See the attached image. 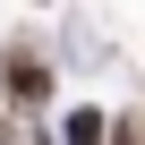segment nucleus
<instances>
[{
    "label": "nucleus",
    "instance_id": "obj_1",
    "mask_svg": "<svg viewBox=\"0 0 145 145\" xmlns=\"http://www.w3.org/2000/svg\"><path fill=\"white\" fill-rule=\"evenodd\" d=\"M0 94H9V111H51V60L34 43H9L0 51Z\"/></svg>",
    "mask_w": 145,
    "mask_h": 145
},
{
    "label": "nucleus",
    "instance_id": "obj_2",
    "mask_svg": "<svg viewBox=\"0 0 145 145\" xmlns=\"http://www.w3.org/2000/svg\"><path fill=\"white\" fill-rule=\"evenodd\" d=\"M60 145H111V120H103L94 103H77V111H60Z\"/></svg>",
    "mask_w": 145,
    "mask_h": 145
},
{
    "label": "nucleus",
    "instance_id": "obj_3",
    "mask_svg": "<svg viewBox=\"0 0 145 145\" xmlns=\"http://www.w3.org/2000/svg\"><path fill=\"white\" fill-rule=\"evenodd\" d=\"M111 145H145V120L128 111V120H111Z\"/></svg>",
    "mask_w": 145,
    "mask_h": 145
},
{
    "label": "nucleus",
    "instance_id": "obj_4",
    "mask_svg": "<svg viewBox=\"0 0 145 145\" xmlns=\"http://www.w3.org/2000/svg\"><path fill=\"white\" fill-rule=\"evenodd\" d=\"M0 145H9V120H0Z\"/></svg>",
    "mask_w": 145,
    "mask_h": 145
},
{
    "label": "nucleus",
    "instance_id": "obj_5",
    "mask_svg": "<svg viewBox=\"0 0 145 145\" xmlns=\"http://www.w3.org/2000/svg\"><path fill=\"white\" fill-rule=\"evenodd\" d=\"M34 9H43V0H34Z\"/></svg>",
    "mask_w": 145,
    "mask_h": 145
}]
</instances>
